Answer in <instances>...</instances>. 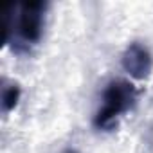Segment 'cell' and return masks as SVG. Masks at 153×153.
Segmentation results:
<instances>
[{
    "mask_svg": "<svg viewBox=\"0 0 153 153\" xmlns=\"http://www.w3.org/2000/svg\"><path fill=\"white\" fill-rule=\"evenodd\" d=\"M47 2H20L6 13V43L18 54L40 43L45 29Z\"/></svg>",
    "mask_w": 153,
    "mask_h": 153,
    "instance_id": "1",
    "label": "cell"
},
{
    "mask_svg": "<svg viewBox=\"0 0 153 153\" xmlns=\"http://www.w3.org/2000/svg\"><path fill=\"white\" fill-rule=\"evenodd\" d=\"M139 99L137 87L128 79H112L101 96V106L94 115V126L97 130H114L117 126V119L130 112Z\"/></svg>",
    "mask_w": 153,
    "mask_h": 153,
    "instance_id": "2",
    "label": "cell"
},
{
    "mask_svg": "<svg viewBox=\"0 0 153 153\" xmlns=\"http://www.w3.org/2000/svg\"><path fill=\"white\" fill-rule=\"evenodd\" d=\"M123 68L135 79H146L153 68V56L149 49L139 42L130 43L121 56Z\"/></svg>",
    "mask_w": 153,
    "mask_h": 153,
    "instance_id": "3",
    "label": "cell"
},
{
    "mask_svg": "<svg viewBox=\"0 0 153 153\" xmlns=\"http://www.w3.org/2000/svg\"><path fill=\"white\" fill-rule=\"evenodd\" d=\"M18 99H20V87L16 83L4 85V88H2V108L6 114L11 112L18 105Z\"/></svg>",
    "mask_w": 153,
    "mask_h": 153,
    "instance_id": "4",
    "label": "cell"
},
{
    "mask_svg": "<svg viewBox=\"0 0 153 153\" xmlns=\"http://www.w3.org/2000/svg\"><path fill=\"white\" fill-rule=\"evenodd\" d=\"M65 153H78V151H65Z\"/></svg>",
    "mask_w": 153,
    "mask_h": 153,
    "instance_id": "5",
    "label": "cell"
}]
</instances>
